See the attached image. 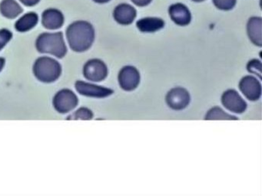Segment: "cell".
I'll return each mask as SVG.
<instances>
[{"instance_id":"obj_1","label":"cell","mask_w":262,"mask_h":196,"mask_svg":"<svg viewBox=\"0 0 262 196\" xmlns=\"http://www.w3.org/2000/svg\"><path fill=\"white\" fill-rule=\"evenodd\" d=\"M66 36L71 50L81 53L86 52L93 46L96 32L91 23L78 20L67 27Z\"/></svg>"},{"instance_id":"obj_2","label":"cell","mask_w":262,"mask_h":196,"mask_svg":"<svg viewBox=\"0 0 262 196\" xmlns=\"http://www.w3.org/2000/svg\"><path fill=\"white\" fill-rule=\"evenodd\" d=\"M35 45L39 53L53 55L59 59L63 58L68 52L62 32L41 33Z\"/></svg>"},{"instance_id":"obj_3","label":"cell","mask_w":262,"mask_h":196,"mask_svg":"<svg viewBox=\"0 0 262 196\" xmlns=\"http://www.w3.org/2000/svg\"><path fill=\"white\" fill-rule=\"evenodd\" d=\"M33 72L38 81L45 84H51L60 78L62 67L60 63L55 58L42 56L35 61Z\"/></svg>"},{"instance_id":"obj_4","label":"cell","mask_w":262,"mask_h":196,"mask_svg":"<svg viewBox=\"0 0 262 196\" xmlns=\"http://www.w3.org/2000/svg\"><path fill=\"white\" fill-rule=\"evenodd\" d=\"M79 104V98L74 91L68 88L59 90L53 96V106L59 113L65 114L73 111Z\"/></svg>"},{"instance_id":"obj_5","label":"cell","mask_w":262,"mask_h":196,"mask_svg":"<svg viewBox=\"0 0 262 196\" xmlns=\"http://www.w3.org/2000/svg\"><path fill=\"white\" fill-rule=\"evenodd\" d=\"M84 78L93 82H101L108 76V67L102 60L98 58L89 60L82 69Z\"/></svg>"},{"instance_id":"obj_6","label":"cell","mask_w":262,"mask_h":196,"mask_svg":"<svg viewBox=\"0 0 262 196\" xmlns=\"http://www.w3.org/2000/svg\"><path fill=\"white\" fill-rule=\"evenodd\" d=\"M75 88L79 94L87 97L105 98L114 93V90L112 89L80 80L75 83Z\"/></svg>"},{"instance_id":"obj_7","label":"cell","mask_w":262,"mask_h":196,"mask_svg":"<svg viewBox=\"0 0 262 196\" xmlns=\"http://www.w3.org/2000/svg\"><path fill=\"white\" fill-rule=\"evenodd\" d=\"M165 100L170 108L174 110H181L188 107L191 97L186 89L178 87L168 92Z\"/></svg>"},{"instance_id":"obj_8","label":"cell","mask_w":262,"mask_h":196,"mask_svg":"<svg viewBox=\"0 0 262 196\" xmlns=\"http://www.w3.org/2000/svg\"><path fill=\"white\" fill-rule=\"evenodd\" d=\"M119 83L125 91L134 90L140 83V74L133 66H125L119 72Z\"/></svg>"},{"instance_id":"obj_9","label":"cell","mask_w":262,"mask_h":196,"mask_svg":"<svg viewBox=\"0 0 262 196\" xmlns=\"http://www.w3.org/2000/svg\"><path fill=\"white\" fill-rule=\"evenodd\" d=\"M222 103L227 110L233 113H242L247 109V103L236 90L232 89L224 92L222 96Z\"/></svg>"},{"instance_id":"obj_10","label":"cell","mask_w":262,"mask_h":196,"mask_svg":"<svg viewBox=\"0 0 262 196\" xmlns=\"http://www.w3.org/2000/svg\"><path fill=\"white\" fill-rule=\"evenodd\" d=\"M239 88L249 101H257L261 96V84L254 77H244L239 83Z\"/></svg>"},{"instance_id":"obj_11","label":"cell","mask_w":262,"mask_h":196,"mask_svg":"<svg viewBox=\"0 0 262 196\" xmlns=\"http://www.w3.org/2000/svg\"><path fill=\"white\" fill-rule=\"evenodd\" d=\"M41 22L47 30H58L63 26L65 16L59 9L49 8L42 12Z\"/></svg>"},{"instance_id":"obj_12","label":"cell","mask_w":262,"mask_h":196,"mask_svg":"<svg viewBox=\"0 0 262 196\" xmlns=\"http://www.w3.org/2000/svg\"><path fill=\"white\" fill-rule=\"evenodd\" d=\"M137 16V11L128 3H121L113 10L115 21L122 26L132 24Z\"/></svg>"},{"instance_id":"obj_13","label":"cell","mask_w":262,"mask_h":196,"mask_svg":"<svg viewBox=\"0 0 262 196\" xmlns=\"http://www.w3.org/2000/svg\"><path fill=\"white\" fill-rule=\"evenodd\" d=\"M168 14L173 22L179 26H186L191 21V14L189 9L182 3L171 5L168 8Z\"/></svg>"},{"instance_id":"obj_14","label":"cell","mask_w":262,"mask_h":196,"mask_svg":"<svg viewBox=\"0 0 262 196\" xmlns=\"http://www.w3.org/2000/svg\"><path fill=\"white\" fill-rule=\"evenodd\" d=\"M262 18L261 17L253 16L247 23V33L251 42L258 47L262 46Z\"/></svg>"},{"instance_id":"obj_15","label":"cell","mask_w":262,"mask_h":196,"mask_svg":"<svg viewBox=\"0 0 262 196\" xmlns=\"http://www.w3.org/2000/svg\"><path fill=\"white\" fill-rule=\"evenodd\" d=\"M136 27L144 33H152L165 27V21L157 17H146L138 20Z\"/></svg>"},{"instance_id":"obj_16","label":"cell","mask_w":262,"mask_h":196,"mask_svg":"<svg viewBox=\"0 0 262 196\" xmlns=\"http://www.w3.org/2000/svg\"><path fill=\"white\" fill-rule=\"evenodd\" d=\"M39 22V15L36 12H29L24 14L15 23V29L17 32L24 33L34 29Z\"/></svg>"},{"instance_id":"obj_17","label":"cell","mask_w":262,"mask_h":196,"mask_svg":"<svg viewBox=\"0 0 262 196\" xmlns=\"http://www.w3.org/2000/svg\"><path fill=\"white\" fill-rule=\"evenodd\" d=\"M24 12V9L16 0L0 2V14L8 19H14Z\"/></svg>"},{"instance_id":"obj_18","label":"cell","mask_w":262,"mask_h":196,"mask_svg":"<svg viewBox=\"0 0 262 196\" xmlns=\"http://www.w3.org/2000/svg\"><path fill=\"white\" fill-rule=\"evenodd\" d=\"M205 119H208V120H213V119H228V120L234 119V120H236L237 118L225 113L220 107H214L208 110Z\"/></svg>"},{"instance_id":"obj_19","label":"cell","mask_w":262,"mask_h":196,"mask_svg":"<svg viewBox=\"0 0 262 196\" xmlns=\"http://www.w3.org/2000/svg\"><path fill=\"white\" fill-rule=\"evenodd\" d=\"M94 114L90 109L82 107L76 110L74 113L68 116L67 119L73 120H90L93 119Z\"/></svg>"},{"instance_id":"obj_20","label":"cell","mask_w":262,"mask_h":196,"mask_svg":"<svg viewBox=\"0 0 262 196\" xmlns=\"http://www.w3.org/2000/svg\"><path fill=\"white\" fill-rule=\"evenodd\" d=\"M212 3L220 10L230 11L235 7L237 0H212Z\"/></svg>"},{"instance_id":"obj_21","label":"cell","mask_w":262,"mask_h":196,"mask_svg":"<svg viewBox=\"0 0 262 196\" xmlns=\"http://www.w3.org/2000/svg\"><path fill=\"white\" fill-rule=\"evenodd\" d=\"M262 64L260 61L257 59H252L247 64V70L253 75H256L261 79Z\"/></svg>"},{"instance_id":"obj_22","label":"cell","mask_w":262,"mask_h":196,"mask_svg":"<svg viewBox=\"0 0 262 196\" xmlns=\"http://www.w3.org/2000/svg\"><path fill=\"white\" fill-rule=\"evenodd\" d=\"M13 37V32L10 29H0V52L10 43Z\"/></svg>"},{"instance_id":"obj_23","label":"cell","mask_w":262,"mask_h":196,"mask_svg":"<svg viewBox=\"0 0 262 196\" xmlns=\"http://www.w3.org/2000/svg\"><path fill=\"white\" fill-rule=\"evenodd\" d=\"M40 1L41 0H19L22 4L27 6V7H33V6H36V5L39 4Z\"/></svg>"},{"instance_id":"obj_24","label":"cell","mask_w":262,"mask_h":196,"mask_svg":"<svg viewBox=\"0 0 262 196\" xmlns=\"http://www.w3.org/2000/svg\"><path fill=\"white\" fill-rule=\"evenodd\" d=\"M131 1L139 7H145L148 6L152 0H131Z\"/></svg>"},{"instance_id":"obj_25","label":"cell","mask_w":262,"mask_h":196,"mask_svg":"<svg viewBox=\"0 0 262 196\" xmlns=\"http://www.w3.org/2000/svg\"><path fill=\"white\" fill-rule=\"evenodd\" d=\"M6 65V59L3 57H0V73L4 70V67Z\"/></svg>"},{"instance_id":"obj_26","label":"cell","mask_w":262,"mask_h":196,"mask_svg":"<svg viewBox=\"0 0 262 196\" xmlns=\"http://www.w3.org/2000/svg\"><path fill=\"white\" fill-rule=\"evenodd\" d=\"M95 3H99V4H105V3H108L111 0H93Z\"/></svg>"},{"instance_id":"obj_27","label":"cell","mask_w":262,"mask_h":196,"mask_svg":"<svg viewBox=\"0 0 262 196\" xmlns=\"http://www.w3.org/2000/svg\"><path fill=\"white\" fill-rule=\"evenodd\" d=\"M191 1L195 2V3H201V2H204L205 0H191Z\"/></svg>"}]
</instances>
